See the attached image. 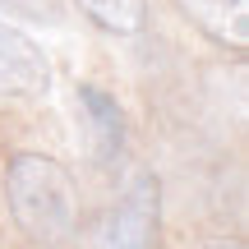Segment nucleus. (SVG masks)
<instances>
[{
    "instance_id": "nucleus-1",
    "label": "nucleus",
    "mask_w": 249,
    "mask_h": 249,
    "mask_svg": "<svg viewBox=\"0 0 249 249\" xmlns=\"http://www.w3.org/2000/svg\"><path fill=\"white\" fill-rule=\"evenodd\" d=\"M5 198L14 226L37 249H74L79 240V189L55 157L18 152L5 166Z\"/></svg>"
},
{
    "instance_id": "nucleus-2",
    "label": "nucleus",
    "mask_w": 249,
    "mask_h": 249,
    "mask_svg": "<svg viewBox=\"0 0 249 249\" xmlns=\"http://www.w3.org/2000/svg\"><path fill=\"white\" fill-rule=\"evenodd\" d=\"M97 249H161V185L152 171H134L120 185Z\"/></svg>"
},
{
    "instance_id": "nucleus-3",
    "label": "nucleus",
    "mask_w": 249,
    "mask_h": 249,
    "mask_svg": "<svg viewBox=\"0 0 249 249\" xmlns=\"http://www.w3.org/2000/svg\"><path fill=\"white\" fill-rule=\"evenodd\" d=\"M51 92V55L0 18V102H37Z\"/></svg>"
},
{
    "instance_id": "nucleus-4",
    "label": "nucleus",
    "mask_w": 249,
    "mask_h": 249,
    "mask_svg": "<svg viewBox=\"0 0 249 249\" xmlns=\"http://www.w3.org/2000/svg\"><path fill=\"white\" fill-rule=\"evenodd\" d=\"M79 116H83V129H88L92 157L97 161H116L120 148H124V116H120L116 97L92 88V83H79Z\"/></svg>"
},
{
    "instance_id": "nucleus-5",
    "label": "nucleus",
    "mask_w": 249,
    "mask_h": 249,
    "mask_svg": "<svg viewBox=\"0 0 249 249\" xmlns=\"http://www.w3.org/2000/svg\"><path fill=\"white\" fill-rule=\"evenodd\" d=\"M176 5L217 42L235 46V51L249 42V0H176Z\"/></svg>"
},
{
    "instance_id": "nucleus-6",
    "label": "nucleus",
    "mask_w": 249,
    "mask_h": 249,
    "mask_svg": "<svg viewBox=\"0 0 249 249\" xmlns=\"http://www.w3.org/2000/svg\"><path fill=\"white\" fill-rule=\"evenodd\" d=\"M79 9L116 37H139L148 28V0H79Z\"/></svg>"
},
{
    "instance_id": "nucleus-7",
    "label": "nucleus",
    "mask_w": 249,
    "mask_h": 249,
    "mask_svg": "<svg viewBox=\"0 0 249 249\" xmlns=\"http://www.w3.org/2000/svg\"><path fill=\"white\" fill-rule=\"evenodd\" d=\"M203 249H245L240 240H213V245H203Z\"/></svg>"
}]
</instances>
